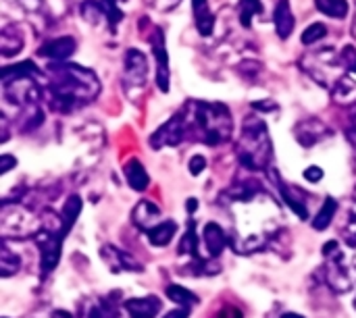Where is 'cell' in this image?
<instances>
[{
	"label": "cell",
	"instance_id": "6da1fadb",
	"mask_svg": "<svg viewBox=\"0 0 356 318\" xmlns=\"http://www.w3.org/2000/svg\"><path fill=\"white\" fill-rule=\"evenodd\" d=\"M232 196V248L238 254L261 252L282 229L284 217L280 212V206L267 192H263V187L250 181L236 187Z\"/></svg>",
	"mask_w": 356,
	"mask_h": 318
},
{
	"label": "cell",
	"instance_id": "7a4b0ae2",
	"mask_svg": "<svg viewBox=\"0 0 356 318\" xmlns=\"http://www.w3.org/2000/svg\"><path fill=\"white\" fill-rule=\"evenodd\" d=\"M100 92V81L96 75L77 65H58L52 67L50 96L52 104L60 112L73 110L81 102H90Z\"/></svg>",
	"mask_w": 356,
	"mask_h": 318
},
{
	"label": "cell",
	"instance_id": "3957f363",
	"mask_svg": "<svg viewBox=\"0 0 356 318\" xmlns=\"http://www.w3.org/2000/svg\"><path fill=\"white\" fill-rule=\"evenodd\" d=\"M194 108H184L188 133L204 142L207 146H219L232 137V115L225 104L217 102H192Z\"/></svg>",
	"mask_w": 356,
	"mask_h": 318
},
{
	"label": "cell",
	"instance_id": "277c9868",
	"mask_svg": "<svg viewBox=\"0 0 356 318\" xmlns=\"http://www.w3.org/2000/svg\"><path fill=\"white\" fill-rule=\"evenodd\" d=\"M325 256V281L336 294L356 292V237L346 246L340 242H327L323 248Z\"/></svg>",
	"mask_w": 356,
	"mask_h": 318
},
{
	"label": "cell",
	"instance_id": "5b68a950",
	"mask_svg": "<svg viewBox=\"0 0 356 318\" xmlns=\"http://www.w3.org/2000/svg\"><path fill=\"white\" fill-rule=\"evenodd\" d=\"M238 158L250 171H261L271 158V140L265 123L259 117H246L242 137L238 142Z\"/></svg>",
	"mask_w": 356,
	"mask_h": 318
},
{
	"label": "cell",
	"instance_id": "8992f818",
	"mask_svg": "<svg viewBox=\"0 0 356 318\" xmlns=\"http://www.w3.org/2000/svg\"><path fill=\"white\" fill-rule=\"evenodd\" d=\"M300 67L321 85L325 87H334L342 77H344V60H342V52L338 54L334 48H323L317 52H311L307 56L300 58Z\"/></svg>",
	"mask_w": 356,
	"mask_h": 318
},
{
	"label": "cell",
	"instance_id": "52a82bcc",
	"mask_svg": "<svg viewBox=\"0 0 356 318\" xmlns=\"http://www.w3.org/2000/svg\"><path fill=\"white\" fill-rule=\"evenodd\" d=\"M63 227L60 225H44L38 229V233H33V242L40 250V262H42V275L46 277L60 258V244H63Z\"/></svg>",
	"mask_w": 356,
	"mask_h": 318
},
{
	"label": "cell",
	"instance_id": "ba28073f",
	"mask_svg": "<svg viewBox=\"0 0 356 318\" xmlns=\"http://www.w3.org/2000/svg\"><path fill=\"white\" fill-rule=\"evenodd\" d=\"M38 221L35 217L23 208V206H8L4 202L2 206V217H0V229H2V237H27L31 233H38Z\"/></svg>",
	"mask_w": 356,
	"mask_h": 318
},
{
	"label": "cell",
	"instance_id": "9c48e42d",
	"mask_svg": "<svg viewBox=\"0 0 356 318\" xmlns=\"http://www.w3.org/2000/svg\"><path fill=\"white\" fill-rule=\"evenodd\" d=\"M188 135V123H186V115L184 110L173 115L165 125H161L152 137H150V146L152 148H163V146H179L181 140Z\"/></svg>",
	"mask_w": 356,
	"mask_h": 318
},
{
	"label": "cell",
	"instance_id": "30bf717a",
	"mask_svg": "<svg viewBox=\"0 0 356 318\" xmlns=\"http://www.w3.org/2000/svg\"><path fill=\"white\" fill-rule=\"evenodd\" d=\"M6 100L19 104V106H31L40 100V87L33 81V77H15L8 81H2Z\"/></svg>",
	"mask_w": 356,
	"mask_h": 318
},
{
	"label": "cell",
	"instance_id": "8fae6325",
	"mask_svg": "<svg viewBox=\"0 0 356 318\" xmlns=\"http://www.w3.org/2000/svg\"><path fill=\"white\" fill-rule=\"evenodd\" d=\"M117 300H119V294L102 296V298H88L79 306V318H121Z\"/></svg>",
	"mask_w": 356,
	"mask_h": 318
},
{
	"label": "cell",
	"instance_id": "7c38bea8",
	"mask_svg": "<svg viewBox=\"0 0 356 318\" xmlns=\"http://www.w3.org/2000/svg\"><path fill=\"white\" fill-rule=\"evenodd\" d=\"M100 256L113 273H134V271L140 273L142 271V265L134 256H129L127 252L119 250L117 246H111V244L102 246Z\"/></svg>",
	"mask_w": 356,
	"mask_h": 318
},
{
	"label": "cell",
	"instance_id": "4fadbf2b",
	"mask_svg": "<svg viewBox=\"0 0 356 318\" xmlns=\"http://www.w3.org/2000/svg\"><path fill=\"white\" fill-rule=\"evenodd\" d=\"M152 44V54L156 58V85L161 92H169V54L165 46V37L161 29H154V35L150 40Z\"/></svg>",
	"mask_w": 356,
	"mask_h": 318
},
{
	"label": "cell",
	"instance_id": "5bb4252c",
	"mask_svg": "<svg viewBox=\"0 0 356 318\" xmlns=\"http://www.w3.org/2000/svg\"><path fill=\"white\" fill-rule=\"evenodd\" d=\"M148 75V60L138 48H129L125 52V83L127 85H142Z\"/></svg>",
	"mask_w": 356,
	"mask_h": 318
},
{
	"label": "cell",
	"instance_id": "9a60e30c",
	"mask_svg": "<svg viewBox=\"0 0 356 318\" xmlns=\"http://www.w3.org/2000/svg\"><path fill=\"white\" fill-rule=\"evenodd\" d=\"M131 221H134V225H136L138 229H144V231L148 233L152 227H156V225L161 223V208H159L154 202H150V200H142V202H138V206L134 208Z\"/></svg>",
	"mask_w": 356,
	"mask_h": 318
},
{
	"label": "cell",
	"instance_id": "2e32d148",
	"mask_svg": "<svg viewBox=\"0 0 356 318\" xmlns=\"http://www.w3.org/2000/svg\"><path fill=\"white\" fill-rule=\"evenodd\" d=\"M163 304L156 296H146V298H136L127 300L123 304V310L129 318H154L161 312Z\"/></svg>",
	"mask_w": 356,
	"mask_h": 318
},
{
	"label": "cell",
	"instance_id": "e0dca14e",
	"mask_svg": "<svg viewBox=\"0 0 356 318\" xmlns=\"http://www.w3.org/2000/svg\"><path fill=\"white\" fill-rule=\"evenodd\" d=\"M327 135H330V129L317 119H307V121L298 123V127H296L298 144H302L305 148H311V146L319 144Z\"/></svg>",
	"mask_w": 356,
	"mask_h": 318
},
{
	"label": "cell",
	"instance_id": "ac0fdd59",
	"mask_svg": "<svg viewBox=\"0 0 356 318\" xmlns=\"http://www.w3.org/2000/svg\"><path fill=\"white\" fill-rule=\"evenodd\" d=\"M271 179L275 181V185L280 187V194H282V198L286 200V204L305 221L307 217H309V210H307V204H305V200L300 198L302 194V190H296V187H292V185H288V183H284L282 179H280V175H277V171L275 169H271Z\"/></svg>",
	"mask_w": 356,
	"mask_h": 318
},
{
	"label": "cell",
	"instance_id": "d6986e66",
	"mask_svg": "<svg viewBox=\"0 0 356 318\" xmlns=\"http://www.w3.org/2000/svg\"><path fill=\"white\" fill-rule=\"evenodd\" d=\"M73 52H75V40L71 35H63V37L50 40V42H46L40 48V54L50 58V60H54V62L67 60Z\"/></svg>",
	"mask_w": 356,
	"mask_h": 318
},
{
	"label": "cell",
	"instance_id": "ffe728a7",
	"mask_svg": "<svg viewBox=\"0 0 356 318\" xmlns=\"http://www.w3.org/2000/svg\"><path fill=\"white\" fill-rule=\"evenodd\" d=\"M273 23H275V31L282 40H288L294 31V12L290 8V0H280L273 12Z\"/></svg>",
	"mask_w": 356,
	"mask_h": 318
},
{
	"label": "cell",
	"instance_id": "44dd1931",
	"mask_svg": "<svg viewBox=\"0 0 356 318\" xmlns=\"http://www.w3.org/2000/svg\"><path fill=\"white\" fill-rule=\"evenodd\" d=\"M202 244H204L209 256L211 258H217L223 252V248L227 244V237H225V233H223V229L219 225L207 223L204 229H202Z\"/></svg>",
	"mask_w": 356,
	"mask_h": 318
},
{
	"label": "cell",
	"instance_id": "7402d4cb",
	"mask_svg": "<svg viewBox=\"0 0 356 318\" xmlns=\"http://www.w3.org/2000/svg\"><path fill=\"white\" fill-rule=\"evenodd\" d=\"M192 6H194V19H196L198 33L209 37L215 29V15L209 8V0H192Z\"/></svg>",
	"mask_w": 356,
	"mask_h": 318
},
{
	"label": "cell",
	"instance_id": "603a6c76",
	"mask_svg": "<svg viewBox=\"0 0 356 318\" xmlns=\"http://www.w3.org/2000/svg\"><path fill=\"white\" fill-rule=\"evenodd\" d=\"M125 179H127V185L136 192H144L150 183V177L146 173V169L142 167V162L138 158H131L127 165H125Z\"/></svg>",
	"mask_w": 356,
	"mask_h": 318
},
{
	"label": "cell",
	"instance_id": "cb8c5ba5",
	"mask_svg": "<svg viewBox=\"0 0 356 318\" xmlns=\"http://www.w3.org/2000/svg\"><path fill=\"white\" fill-rule=\"evenodd\" d=\"M21 48H23V35L19 33V29L13 25L4 27L0 31V54L4 58H8V56H15L17 52H21Z\"/></svg>",
	"mask_w": 356,
	"mask_h": 318
},
{
	"label": "cell",
	"instance_id": "d4e9b609",
	"mask_svg": "<svg viewBox=\"0 0 356 318\" xmlns=\"http://www.w3.org/2000/svg\"><path fill=\"white\" fill-rule=\"evenodd\" d=\"M177 233V225L175 221H161L156 227H152L148 231V242L156 248H163V246H169L171 240L175 237Z\"/></svg>",
	"mask_w": 356,
	"mask_h": 318
},
{
	"label": "cell",
	"instance_id": "484cf974",
	"mask_svg": "<svg viewBox=\"0 0 356 318\" xmlns=\"http://www.w3.org/2000/svg\"><path fill=\"white\" fill-rule=\"evenodd\" d=\"M336 212H338V200H334L332 196H327L325 202H323V206H321V210L317 212V217L313 221V229L315 231H325L332 225Z\"/></svg>",
	"mask_w": 356,
	"mask_h": 318
},
{
	"label": "cell",
	"instance_id": "4316f807",
	"mask_svg": "<svg viewBox=\"0 0 356 318\" xmlns=\"http://www.w3.org/2000/svg\"><path fill=\"white\" fill-rule=\"evenodd\" d=\"M19 269H21V258L8 248V240H4L0 250V273L2 277H13L17 275Z\"/></svg>",
	"mask_w": 356,
	"mask_h": 318
},
{
	"label": "cell",
	"instance_id": "83f0119b",
	"mask_svg": "<svg viewBox=\"0 0 356 318\" xmlns=\"http://www.w3.org/2000/svg\"><path fill=\"white\" fill-rule=\"evenodd\" d=\"M332 96L338 104H355L356 102V83L346 75L332 87Z\"/></svg>",
	"mask_w": 356,
	"mask_h": 318
},
{
	"label": "cell",
	"instance_id": "f1b7e54d",
	"mask_svg": "<svg viewBox=\"0 0 356 318\" xmlns=\"http://www.w3.org/2000/svg\"><path fill=\"white\" fill-rule=\"evenodd\" d=\"M79 212H81V200H79V196H69L67 202H65V206H63V219H60L63 221V233L65 235L71 231V227L77 221Z\"/></svg>",
	"mask_w": 356,
	"mask_h": 318
},
{
	"label": "cell",
	"instance_id": "f546056e",
	"mask_svg": "<svg viewBox=\"0 0 356 318\" xmlns=\"http://www.w3.org/2000/svg\"><path fill=\"white\" fill-rule=\"evenodd\" d=\"M315 6L332 19H344L350 10L348 0H315Z\"/></svg>",
	"mask_w": 356,
	"mask_h": 318
},
{
	"label": "cell",
	"instance_id": "4dcf8cb0",
	"mask_svg": "<svg viewBox=\"0 0 356 318\" xmlns=\"http://www.w3.org/2000/svg\"><path fill=\"white\" fill-rule=\"evenodd\" d=\"M35 75H40L38 67L31 60H25L21 65H15V67H4L2 73H0V79L8 81V79H15V77H35Z\"/></svg>",
	"mask_w": 356,
	"mask_h": 318
},
{
	"label": "cell",
	"instance_id": "1f68e13d",
	"mask_svg": "<svg viewBox=\"0 0 356 318\" xmlns=\"http://www.w3.org/2000/svg\"><path fill=\"white\" fill-rule=\"evenodd\" d=\"M198 246H200V237L196 235V223L190 221L188 233L181 237V244H179V254H188L194 260H198Z\"/></svg>",
	"mask_w": 356,
	"mask_h": 318
},
{
	"label": "cell",
	"instance_id": "d6a6232c",
	"mask_svg": "<svg viewBox=\"0 0 356 318\" xmlns=\"http://www.w3.org/2000/svg\"><path fill=\"white\" fill-rule=\"evenodd\" d=\"M167 298H169L171 302L179 304V306H194V304L200 302L198 296H194L190 290H186V287H181V285H169V287H167Z\"/></svg>",
	"mask_w": 356,
	"mask_h": 318
},
{
	"label": "cell",
	"instance_id": "836d02e7",
	"mask_svg": "<svg viewBox=\"0 0 356 318\" xmlns=\"http://www.w3.org/2000/svg\"><path fill=\"white\" fill-rule=\"evenodd\" d=\"M261 12H263L261 0H242L240 2V23L244 27H250L254 15H261Z\"/></svg>",
	"mask_w": 356,
	"mask_h": 318
},
{
	"label": "cell",
	"instance_id": "e575fe53",
	"mask_svg": "<svg viewBox=\"0 0 356 318\" xmlns=\"http://www.w3.org/2000/svg\"><path fill=\"white\" fill-rule=\"evenodd\" d=\"M104 15V8H102V2H94V0H86L81 4V17L83 21H88L90 25H96L100 21V17Z\"/></svg>",
	"mask_w": 356,
	"mask_h": 318
},
{
	"label": "cell",
	"instance_id": "d590c367",
	"mask_svg": "<svg viewBox=\"0 0 356 318\" xmlns=\"http://www.w3.org/2000/svg\"><path fill=\"white\" fill-rule=\"evenodd\" d=\"M100 2H102L104 17H106L108 25H111V29L115 31L117 23H121V19H123V10L119 6V0H100Z\"/></svg>",
	"mask_w": 356,
	"mask_h": 318
},
{
	"label": "cell",
	"instance_id": "8d00e7d4",
	"mask_svg": "<svg viewBox=\"0 0 356 318\" xmlns=\"http://www.w3.org/2000/svg\"><path fill=\"white\" fill-rule=\"evenodd\" d=\"M325 35H327L325 23H311V25L302 31V44H305V46H311V44H315V42H321Z\"/></svg>",
	"mask_w": 356,
	"mask_h": 318
},
{
	"label": "cell",
	"instance_id": "74e56055",
	"mask_svg": "<svg viewBox=\"0 0 356 318\" xmlns=\"http://www.w3.org/2000/svg\"><path fill=\"white\" fill-rule=\"evenodd\" d=\"M342 60H344V67L346 71L355 73L356 75V48L355 46H344L342 48Z\"/></svg>",
	"mask_w": 356,
	"mask_h": 318
},
{
	"label": "cell",
	"instance_id": "f35d334b",
	"mask_svg": "<svg viewBox=\"0 0 356 318\" xmlns=\"http://www.w3.org/2000/svg\"><path fill=\"white\" fill-rule=\"evenodd\" d=\"M188 169H190V173H192V175H200V173L207 169V158H204V156H200V154L192 156V158H190Z\"/></svg>",
	"mask_w": 356,
	"mask_h": 318
},
{
	"label": "cell",
	"instance_id": "ab89813d",
	"mask_svg": "<svg viewBox=\"0 0 356 318\" xmlns=\"http://www.w3.org/2000/svg\"><path fill=\"white\" fill-rule=\"evenodd\" d=\"M305 179L311 181V183L321 181V179H323V169H319V167H309V169L305 171Z\"/></svg>",
	"mask_w": 356,
	"mask_h": 318
},
{
	"label": "cell",
	"instance_id": "60d3db41",
	"mask_svg": "<svg viewBox=\"0 0 356 318\" xmlns=\"http://www.w3.org/2000/svg\"><path fill=\"white\" fill-rule=\"evenodd\" d=\"M148 4H152L154 8H159V10H169V8H173L179 0H146Z\"/></svg>",
	"mask_w": 356,
	"mask_h": 318
},
{
	"label": "cell",
	"instance_id": "b9f144b4",
	"mask_svg": "<svg viewBox=\"0 0 356 318\" xmlns=\"http://www.w3.org/2000/svg\"><path fill=\"white\" fill-rule=\"evenodd\" d=\"M31 318H71V315L69 312H65V310H48V312H38L35 317Z\"/></svg>",
	"mask_w": 356,
	"mask_h": 318
},
{
	"label": "cell",
	"instance_id": "7bdbcfd3",
	"mask_svg": "<svg viewBox=\"0 0 356 318\" xmlns=\"http://www.w3.org/2000/svg\"><path fill=\"white\" fill-rule=\"evenodd\" d=\"M0 162H2V165H0V175H6V173L17 165V160H15L13 156H8V154H6V156H2V158H0Z\"/></svg>",
	"mask_w": 356,
	"mask_h": 318
},
{
	"label": "cell",
	"instance_id": "ee69618b",
	"mask_svg": "<svg viewBox=\"0 0 356 318\" xmlns=\"http://www.w3.org/2000/svg\"><path fill=\"white\" fill-rule=\"evenodd\" d=\"M215 318H242V312L238 308H234V306H227V308L219 310Z\"/></svg>",
	"mask_w": 356,
	"mask_h": 318
},
{
	"label": "cell",
	"instance_id": "f6af8a7d",
	"mask_svg": "<svg viewBox=\"0 0 356 318\" xmlns=\"http://www.w3.org/2000/svg\"><path fill=\"white\" fill-rule=\"evenodd\" d=\"M190 317V306H179L171 312H167L163 318H188Z\"/></svg>",
	"mask_w": 356,
	"mask_h": 318
},
{
	"label": "cell",
	"instance_id": "bcb514c9",
	"mask_svg": "<svg viewBox=\"0 0 356 318\" xmlns=\"http://www.w3.org/2000/svg\"><path fill=\"white\" fill-rule=\"evenodd\" d=\"M196 204H198V202H196L194 198H190V200H188V210L194 212V210H196Z\"/></svg>",
	"mask_w": 356,
	"mask_h": 318
},
{
	"label": "cell",
	"instance_id": "7dc6e473",
	"mask_svg": "<svg viewBox=\"0 0 356 318\" xmlns=\"http://www.w3.org/2000/svg\"><path fill=\"white\" fill-rule=\"evenodd\" d=\"M284 318H305V317H300V315H292V312H288V315H284Z\"/></svg>",
	"mask_w": 356,
	"mask_h": 318
},
{
	"label": "cell",
	"instance_id": "c3c4849f",
	"mask_svg": "<svg viewBox=\"0 0 356 318\" xmlns=\"http://www.w3.org/2000/svg\"><path fill=\"white\" fill-rule=\"evenodd\" d=\"M353 35H355V40H356V12H355V21H353Z\"/></svg>",
	"mask_w": 356,
	"mask_h": 318
},
{
	"label": "cell",
	"instance_id": "681fc988",
	"mask_svg": "<svg viewBox=\"0 0 356 318\" xmlns=\"http://www.w3.org/2000/svg\"><path fill=\"white\" fill-rule=\"evenodd\" d=\"M355 308H356V298H355Z\"/></svg>",
	"mask_w": 356,
	"mask_h": 318
}]
</instances>
